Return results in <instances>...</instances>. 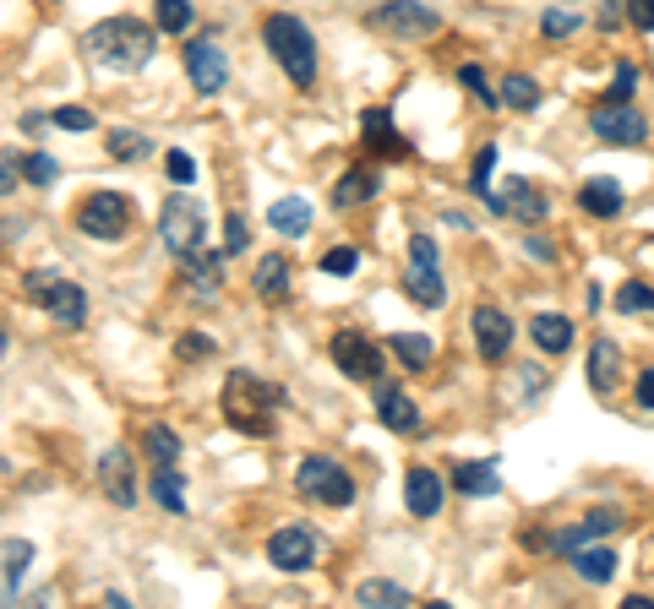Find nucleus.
<instances>
[{"label":"nucleus","instance_id":"f257e3e1","mask_svg":"<svg viewBox=\"0 0 654 609\" xmlns=\"http://www.w3.org/2000/svg\"><path fill=\"white\" fill-rule=\"evenodd\" d=\"M153 28L137 23V17H104L83 34V61L99 72V77H131L153 61Z\"/></svg>","mask_w":654,"mask_h":609},{"label":"nucleus","instance_id":"f03ea898","mask_svg":"<svg viewBox=\"0 0 654 609\" xmlns=\"http://www.w3.org/2000/svg\"><path fill=\"white\" fill-rule=\"evenodd\" d=\"M284 408V386L251 376V370H229L224 381V419L240 435H273V414Z\"/></svg>","mask_w":654,"mask_h":609},{"label":"nucleus","instance_id":"7ed1b4c3","mask_svg":"<svg viewBox=\"0 0 654 609\" xmlns=\"http://www.w3.org/2000/svg\"><path fill=\"white\" fill-rule=\"evenodd\" d=\"M262 39H267V55L284 66V77H289L300 93H311V88H316V39H311V28H305L294 12H273V17L262 23Z\"/></svg>","mask_w":654,"mask_h":609},{"label":"nucleus","instance_id":"20e7f679","mask_svg":"<svg viewBox=\"0 0 654 609\" xmlns=\"http://www.w3.org/2000/svg\"><path fill=\"white\" fill-rule=\"evenodd\" d=\"M23 300H34L50 321H61V327H83L88 321V294H83V283H72L66 272H55V267H34V272H23Z\"/></svg>","mask_w":654,"mask_h":609},{"label":"nucleus","instance_id":"39448f33","mask_svg":"<svg viewBox=\"0 0 654 609\" xmlns=\"http://www.w3.org/2000/svg\"><path fill=\"white\" fill-rule=\"evenodd\" d=\"M159 240H164V251L180 262V256H197L202 245H207V213H202V202L197 196H186V191H175L164 207H159Z\"/></svg>","mask_w":654,"mask_h":609},{"label":"nucleus","instance_id":"423d86ee","mask_svg":"<svg viewBox=\"0 0 654 609\" xmlns=\"http://www.w3.org/2000/svg\"><path fill=\"white\" fill-rule=\"evenodd\" d=\"M366 28L382 34V39L410 45V39H431V34H442V12L420 7V0H382V7L366 12Z\"/></svg>","mask_w":654,"mask_h":609},{"label":"nucleus","instance_id":"0eeeda50","mask_svg":"<svg viewBox=\"0 0 654 609\" xmlns=\"http://www.w3.org/2000/svg\"><path fill=\"white\" fill-rule=\"evenodd\" d=\"M294 490H300L311 506H350V500H355V479L344 473V462L322 457V452L300 457V468H294Z\"/></svg>","mask_w":654,"mask_h":609},{"label":"nucleus","instance_id":"6e6552de","mask_svg":"<svg viewBox=\"0 0 654 609\" xmlns=\"http://www.w3.org/2000/svg\"><path fill=\"white\" fill-rule=\"evenodd\" d=\"M131 224H137V213H131V196H121V191H93V196L77 202V229L88 240H104V245L126 240Z\"/></svg>","mask_w":654,"mask_h":609},{"label":"nucleus","instance_id":"1a4fd4ad","mask_svg":"<svg viewBox=\"0 0 654 609\" xmlns=\"http://www.w3.org/2000/svg\"><path fill=\"white\" fill-rule=\"evenodd\" d=\"M404 283H410V300H415V305H426V310H442V305H448L442 256H437V240H431V234H410V267H404Z\"/></svg>","mask_w":654,"mask_h":609},{"label":"nucleus","instance_id":"9d476101","mask_svg":"<svg viewBox=\"0 0 654 609\" xmlns=\"http://www.w3.org/2000/svg\"><path fill=\"white\" fill-rule=\"evenodd\" d=\"M589 131H594L605 148H643V142H649V120H643L632 104H594V110H589Z\"/></svg>","mask_w":654,"mask_h":609},{"label":"nucleus","instance_id":"9b49d317","mask_svg":"<svg viewBox=\"0 0 654 609\" xmlns=\"http://www.w3.org/2000/svg\"><path fill=\"white\" fill-rule=\"evenodd\" d=\"M267 560H273L278 571H289V576L311 571V566L322 560V538H316V528H305V522L278 528V533L267 538Z\"/></svg>","mask_w":654,"mask_h":609},{"label":"nucleus","instance_id":"f8f14e48","mask_svg":"<svg viewBox=\"0 0 654 609\" xmlns=\"http://www.w3.org/2000/svg\"><path fill=\"white\" fill-rule=\"evenodd\" d=\"M327 354H334V365H339L350 381H382V348H377L366 332H355V327L334 332Z\"/></svg>","mask_w":654,"mask_h":609},{"label":"nucleus","instance_id":"ddd939ff","mask_svg":"<svg viewBox=\"0 0 654 609\" xmlns=\"http://www.w3.org/2000/svg\"><path fill=\"white\" fill-rule=\"evenodd\" d=\"M186 77L202 99H218L229 88V55L213 45V39H191L186 45Z\"/></svg>","mask_w":654,"mask_h":609},{"label":"nucleus","instance_id":"4468645a","mask_svg":"<svg viewBox=\"0 0 654 609\" xmlns=\"http://www.w3.org/2000/svg\"><path fill=\"white\" fill-rule=\"evenodd\" d=\"M469 332H475V354H480L486 365H502V359H507V348H513V316H507L502 305H475Z\"/></svg>","mask_w":654,"mask_h":609},{"label":"nucleus","instance_id":"2eb2a0df","mask_svg":"<svg viewBox=\"0 0 654 609\" xmlns=\"http://www.w3.org/2000/svg\"><path fill=\"white\" fill-rule=\"evenodd\" d=\"M372 403H377V419H382V430H393V435H420V408H415V397L404 392V386H393V381H372Z\"/></svg>","mask_w":654,"mask_h":609},{"label":"nucleus","instance_id":"dca6fc26","mask_svg":"<svg viewBox=\"0 0 654 609\" xmlns=\"http://www.w3.org/2000/svg\"><path fill=\"white\" fill-rule=\"evenodd\" d=\"M491 207L507 213V218H518V224H545L551 196L540 186H529V180H502V191H491Z\"/></svg>","mask_w":654,"mask_h":609},{"label":"nucleus","instance_id":"f3484780","mask_svg":"<svg viewBox=\"0 0 654 609\" xmlns=\"http://www.w3.org/2000/svg\"><path fill=\"white\" fill-rule=\"evenodd\" d=\"M616 528H621V511H616V506H594L583 522L551 533L545 549H551V555H573V549H583V544H594V538H605V533H616Z\"/></svg>","mask_w":654,"mask_h":609},{"label":"nucleus","instance_id":"a211bd4d","mask_svg":"<svg viewBox=\"0 0 654 609\" xmlns=\"http://www.w3.org/2000/svg\"><path fill=\"white\" fill-rule=\"evenodd\" d=\"M361 142H366L372 158H410V153H415V142L399 137L393 110H366V115H361Z\"/></svg>","mask_w":654,"mask_h":609},{"label":"nucleus","instance_id":"6ab92c4d","mask_svg":"<svg viewBox=\"0 0 654 609\" xmlns=\"http://www.w3.org/2000/svg\"><path fill=\"white\" fill-rule=\"evenodd\" d=\"M180 283L197 294V305H218V283H224V251H197V256H180Z\"/></svg>","mask_w":654,"mask_h":609},{"label":"nucleus","instance_id":"aec40b11","mask_svg":"<svg viewBox=\"0 0 654 609\" xmlns=\"http://www.w3.org/2000/svg\"><path fill=\"white\" fill-rule=\"evenodd\" d=\"M99 484H104V495L115 506H137V462H131L126 446H110L99 457Z\"/></svg>","mask_w":654,"mask_h":609},{"label":"nucleus","instance_id":"412c9836","mask_svg":"<svg viewBox=\"0 0 654 609\" xmlns=\"http://www.w3.org/2000/svg\"><path fill=\"white\" fill-rule=\"evenodd\" d=\"M589 386L594 397H611L616 392V376H621V343L616 338H589Z\"/></svg>","mask_w":654,"mask_h":609},{"label":"nucleus","instance_id":"4be33fe9","mask_svg":"<svg viewBox=\"0 0 654 609\" xmlns=\"http://www.w3.org/2000/svg\"><path fill=\"white\" fill-rule=\"evenodd\" d=\"M377 191H382V169H377V158H372V164H355V169L339 175V186H334V207H361V202H372Z\"/></svg>","mask_w":654,"mask_h":609},{"label":"nucleus","instance_id":"5701e85b","mask_svg":"<svg viewBox=\"0 0 654 609\" xmlns=\"http://www.w3.org/2000/svg\"><path fill=\"white\" fill-rule=\"evenodd\" d=\"M442 473L437 468H410V479H404V506L415 511V517H437L442 511Z\"/></svg>","mask_w":654,"mask_h":609},{"label":"nucleus","instance_id":"b1692460","mask_svg":"<svg viewBox=\"0 0 654 609\" xmlns=\"http://www.w3.org/2000/svg\"><path fill=\"white\" fill-rule=\"evenodd\" d=\"M289 278H294V267H289V256L278 251V256H262V262H256V272H251V289H256V300L278 305V300L289 294Z\"/></svg>","mask_w":654,"mask_h":609},{"label":"nucleus","instance_id":"393cba45","mask_svg":"<svg viewBox=\"0 0 654 609\" xmlns=\"http://www.w3.org/2000/svg\"><path fill=\"white\" fill-rule=\"evenodd\" d=\"M529 338H534L540 354H567V348H573V321L556 316V310H540V316L529 321Z\"/></svg>","mask_w":654,"mask_h":609},{"label":"nucleus","instance_id":"a878e982","mask_svg":"<svg viewBox=\"0 0 654 609\" xmlns=\"http://www.w3.org/2000/svg\"><path fill=\"white\" fill-rule=\"evenodd\" d=\"M578 207H583L589 218H616V213H621V186L605 180V175H600V180H583V186H578Z\"/></svg>","mask_w":654,"mask_h":609},{"label":"nucleus","instance_id":"bb28decb","mask_svg":"<svg viewBox=\"0 0 654 609\" xmlns=\"http://www.w3.org/2000/svg\"><path fill=\"white\" fill-rule=\"evenodd\" d=\"M355 604H366V609H410L415 593L399 587V582H388V576H366V582L355 587Z\"/></svg>","mask_w":654,"mask_h":609},{"label":"nucleus","instance_id":"cd10ccee","mask_svg":"<svg viewBox=\"0 0 654 609\" xmlns=\"http://www.w3.org/2000/svg\"><path fill=\"white\" fill-rule=\"evenodd\" d=\"M267 224H273L284 240H305V234H311V202H300V196H284V202H273Z\"/></svg>","mask_w":654,"mask_h":609},{"label":"nucleus","instance_id":"c85d7f7f","mask_svg":"<svg viewBox=\"0 0 654 609\" xmlns=\"http://www.w3.org/2000/svg\"><path fill=\"white\" fill-rule=\"evenodd\" d=\"M7 576H0V593H7V604H17V593H23V576H28V566H34V544L28 538H7Z\"/></svg>","mask_w":654,"mask_h":609},{"label":"nucleus","instance_id":"c756f323","mask_svg":"<svg viewBox=\"0 0 654 609\" xmlns=\"http://www.w3.org/2000/svg\"><path fill=\"white\" fill-rule=\"evenodd\" d=\"M388 348H393V359L410 365V370H431V359H437V343H431L426 332H393Z\"/></svg>","mask_w":654,"mask_h":609},{"label":"nucleus","instance_id":"7c9ffc66","mask_svg":"<svg viewBox=\"0 0 654 609\" xmlns=\"http://www.w3.org/2000/svg\"><path fill=\"white\" fill-rule=\"evenodd\" d=\"M453 484H458L464 495H496V490H502V473H496V462L480 457V462H458V468H453Z\"/></svg>","mask_w":654,"mask_h":609},{"label":"nucleus","instance_id":"2f4dec72","mask_svg":"<svg viewBox=\"0 0 654 609\" xmlns=\"http://www.w3.org/2000/svg\"><path fill=\"white\" fill-rule=\"evenodd\" d=\"M567 560H573V571H578L583 582H611V576H616V549L583 544V549H573Z\"/></svg>","mask_w":654,"mask_h":609},{"label":"nucleus","instance_id":"473e14b6","mask_svg":"<svg viewBox=\"0 0 654 609\" xmlns=\"http://www.w3.org/2000/svg\"><path fill=\"white\" fill-rule=\"evenodd\" d=\"M153 500L164 506V511H186V473H175V462H159L153 468Z\"/></svg>","mask_w":654,"mask_h":609},{"label":"nucleus","instance_id":"72a5a7b5","mask_svg":"<svg viewBox=\"0 0 654 609\" xmlns=\"http://www.w3.org/2000/svg\"><path fill=\"white\" fill-rule=\"evenodd\" d=\"M496 93H502V104H507V110H518V115H529V110L540 104V83H534V77H524V72H507Z\"/></svg>","mask_w":654,"mask_h":609},{"label":"nucleus","instance_id":"f704fd0d","mask_svg":"<svg viewBox=\"0 0 654 609\" xmlns=\"http://www.w3.org/2000/svg\"><path fill=\"white\" fill-rule=\"evenodd\" d=\"M110 158L142 164V158H153V142H148L142 131H131V126H110Z\"/></svg>","mask_w":654,"mask_h":609},{"label":"nucleus","instance_id":"c9c22d12","mask_svg":"<svg viewBox=\"0 0 654 609\" xmlns=\"http://www.w3.org/2000/svg\"><path fill=\"white\" fill-rule=\"evenodd\" d=\"M142 446H148L153 462H180V435H175L169 424H148V430H142Z\"/></svg>","mask_w":654,"mask_h":609},{"label":"nucleus","instance_id":"e433bc0d","mask_svg":"<svg viewBox=\"0 0 654 609\" xmlns=\"http://www.w3.org/2000/svg\"><path fill=\"white\" fill-rule=\"evenodd\" d=\"M616 310H621V316H649V310H654V289L638 283V278H627V283L616 289Z\"/></svg>","mask_w":654,"mask_h":609},{"label":"nucleus","instance_id":"4c0bfd02","mask_svg":"<svg viewBox=\"0 0 654 609\" xmlns=\"http://www.w3.org/2000/svg\"><path fill=\"white\" fill-rule=\"evenodd\" d=\"M458 83L469 88V99H475L480 110H496V104H502V93H496V88L486 83V72H480L475 61H469V66H458Z\"/></svg>","mask_w":654,"mask_h":609},{"label":"nucleus","instance_id":"58836bf2","mask_svg":"<svg viewBox=\"0 0 654 609\" xmlns=\"http://www.w3.org/2000/svg\"><path fill=\"white\" fill-rule=\"evenodd\" d=\"M159 12V34H186L191 28V0H153Z\"/></svg>","mask_w":654,"mask_h":609},{"label":"nucleus","instance_id":"ea45409f","mask_svg":"<svg viewBox=\"0 0 654 609\" xmlns=\"http://www.w3.org/2000/svg\"><path fill=\"white\" fill-rule=\"evenodd\" d=\"M491 169H496V148L486 142V148L475 153V169H469V191L486 196V202H491V191H496V186H491Z\"/></svg>","mask_w":654,"mask_h":609},{"label":"nucleus","instance_id":"a19ab883","mask_svg":"<svg viewBox=\"0 0 654 609\" xmlns=\"http://www.w3.org/2000/svg\"><path fill=\"white\" fill-rule=\"evenodd\" d=\"M175 354H180L186 365H191V359L202 365V359H213V354H218V343H213L207 332H180V338H175Z\"/></svg>","mask_w":654,"mask_h":609},{"label":"nucleus","instance_id":"79ce46f5","mask_svg":"<svg viewBox=\"0 0 654 609\" xmlns=\"http://www.w3.org/2000/svg\"><path fill=\"white\" fill-rule=\"evenodd\" d=\"M316 267H322V272H334V278H350V272L361 267V251H355V245H334L327 256H316Z\"/></svg>","mask_w":654,"mask_h":609},{"label":"nucleus","instance_id":"37998d69","mask_svg":"<svg viewBox=\"0 0 654 609\" xmlns=\"http://www.w3.org/2000/svg\"><path fill=\"white\" fill-rule=\"evenodd\" d=\"M578 28H583V17H578V12H562V7L540 17V34H545V39H573Z\"/></svg>","mask_w":654,"mask_h":609},{"label":"nucleus","instance_id":"c03bdc74","mask_svg":"<svg viewBox=\"0 0 654 609\" xmlns=\"http://www.w3.org/2000/svg\"><path fill=\"white\" fill-rule=\"evenodd\" d=\"M632 93H638V66H632V61H621V66H616V77H611L605 104H632Z\"/></svg>","mask_w":654,"mask_h":609},{"label":"nucleus","instance_id":"a18cd8bd","mask_svg":"<svg viewBox=\"0 0 654 609\" xmlns=\"http://www.w3.org/2000/svg\"><path fill=\"white\" fill-rule=\"evenodd\" d=\"M55 175H61V164H55L50 153H28V158H23V180H28V186H55Z\"/></svg>","mask_w":654,"mask_h":609},{"label":"nucleus","instance_id":"49530a36","mask_svg":"<svg viewBox=\"0 0 654 609\" xmlns=\"http://www.w3.org/2000/svg\"><path fill=\"white\" fill-rule=\"evenodd\" d=\"M513 381H518V392H513V403H518V408H529V403H534V397H540V392L551 386V381H545V376H540L534 365H524V370H513Z\"/></svg>","mask_w":654,"mask_h":609},{"label":"nucleus","instance_id":"de8ad7c7","mask_svg":"<svg viewBox=\"0 0 654 609\" xmlns=\"http://www.w3.org/2000/svg\"><path fill=\"white\" fill-rule=\"evenodd\" d=\"M50 126H55V131H93L99 120H93V115H88L83 104H61V110L50 115Z\"/></svg>","mask_w":654,"mask_h":609},{"label":"nucleus","instance_id":"09e8293b","mask_svg":"<svg viewBox=\"0 0 654 609\" xmlns=\"http://www.w3.org/2000/svg\"><path fill=\"white\" fill-rule=\"evenodd\" d=\"M164 175H169L175 186H191V180H197V158H191L186 148H169V153H164Z\"/></svg>","mask_w":654,"mask_h":609},{"label":"nucleus","instance_id":"8fccbe9b","mask_svg":"<svg viewBox=\"0 0 654 609\" xmlns=\"http://www.w3.org/2000/svg\"><path fill=\"white\" fill-rule=\"evenodd\" d=\"M246 240H251V224H246L240 213H229V224H224V256H240Z\"/></svg>","mask_w":654,"mask_h":609},{"label":"nucleus","instance_id":"3c124183","mask_svg":"<svg viewBox=\"0 0 654 609\" xmlns=\"http://www.w3.org/2000/svg\"><path fill=\"white\" fill-rule=\"evenodd\" d=\"M627 23L649 34V28H654V0H627Z\"/></svg>","mask_w":654,"mask_h":609},{"label":"nucleus","instance_id":"603ef678","mask_svg":"<svg viewBox=\"0 0 654 609\" xmlns=\"http://www.w3.org/2000/svg\"><path fill=\"white\" fill-rule=\"evenodd\" d=\"M17 169H23V158H17V153H7V158H0V191H7V196L17 191Z\"/></svg>","mask_w":654,"mask_h":609},{"label":"nucleus","instance_id":"864d4df0","mask_svg":"<svg viewBox=\"0 0 654 609\" xmlns=\"http://www.w3.org/2000/svg\"><path fill=\"white\" fill-rule=\"evenodd\" d=\"M632 392H638V403H643V408H654V365H649V370H638V386H632Z\"/></svg>","mask_w":654,"mask_h":609},{"label":"nucleus","instance_id":"5fc2aeb1","mask_svg":"<svg viewBox=\"0 0 654 609\" xmlns=\"http://www.w3.org/2000/svg\"><path fill=\"white\" fill-rule=\"evenodd\" d=\"M524 245H529V256H534V262H556V245H551V240H534V234H529Z\"/></svg>","mask_w":654,"mask_h":609},{"label":"nucleus","instance_id":"6e6d98bb","mask_svg":"<svg viewBox=\"0 0 654 609\" xmlns=\"http://www.w3.org/2000/svg\"><path fill=\"white\" fill-rule=\"evenodd\" d=\"M442 224H448V229H469V213H458V207H453V213H442Z\"/></svg>","mask_w":654,"mask_h":609},{"label":"nucleus","instance_id":"4d7b16f0","mask_svg":"<svg viewBox=\"0 0 654 609\" xmlns=\"http://www.w3.org/2000/svg\"><path fill=\"white\" fill-rule=\"evenodd\" d=\"M621 604H627V609H654V598H649V593H632V598H621Z\"/></svg>","mask_w":654,"mask_h":609}]
</instances>
